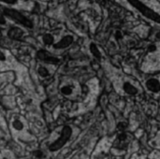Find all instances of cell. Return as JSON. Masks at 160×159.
<instances>
[{
	"label": "cell",
	"instance_id": "6da1fadb",
	"mask_svg": "<svg viewBox=\"0 0 160 159\" xmlns=\"http://www.w3.org/2000/svg\"><path fill=\"white\" fill-rule=\"evenodd\" d=\"M3 12H4L5 15H7L11 19L16 21L17 23H19L20 24H22V25H23L27 28H33V26H34V24H33V23H32L31 20H29L27 17H25L23 14H22L20 11H18L14 9L4 8Z\"/></svg>",
	"mask_w": 160,
	"mask_h": 159
},
{
	"label": "cell",
	"instance_id": "7a4b0ae2",
	"mask_svg": "<svg viewBox=\"0 0 160 159\" xmlns=\"http://www.w3.org/2000/svg\"><path fill=\"white\" fill-rule=\"evenodd\" d=\"M71 133H72V130L69 126H65L64 128L62 129L61 131V135L60 137L53 142L52 143L50 146H49V150L51 152H56L58 151L59 149H61L64 145L67 143V141L69 140L70 136H71Z\"/></svg>",
	"mask_w": 160,
	"mask_h": 159
},
{
	"label": "cell",
	"instance_id": "3957f363",
	"mask_svg": "<svg viewBox=\"0 0 160 159\" xmlns=\"http://www.w3.org/2000/svg\"><path fill=\"white\" fill-rule=\"evenodd\" d=\"M37 57L40 61H43L48 64H57L59 62L58 58L53 56L50 52H48L47 51H44V50H39L37 52Z\"/></svg>",
	"mask_w": 160,
	"mask_h": 159
},
{
	"label": "cell",
	"instance_id": "277c9868",
	"mask_svg": "<svg viewBox=\"0 0 160 159\" xmlns=\"http://www.w3.org/2000/svg\"><path fill=\"white\" fill-rule=\"evenodd\" d=\"M24 32L17 26L11 27L9 31H8V37L12 40H22V39L23 38Z\"/></svg>",
	"mask_w": 160,
	"mask_h": 159
},
{
	"label": "cell",
	"instance_id": "5b68a950",
	"mask_svg": "<svg viewBox=\"0 0 160 159\" xmlns=\"http://www.w3.org/2000/svg\"><path fill=\"white\" fill-rule=\"evenodd\" d=\"M73 41V37L72 36H65L64 38H62L57 43L53 44V47L55 49H64V48H67L69 47Z\"/></svg>",
	"mask_w": 160,
	"mask_h": 159
},
{
	"label": "cell",
	"instance_id": "8992f818",
	"mask_svg": "<svg viewBox=\"0 0 160 159\" xmlns=\"http://www.w3.org/2000/svg\"><path fill=\"white\" fill-rule=\"evenodd\" d=\"M127 144H128V141H127V136H126V134L125 133H121L118 136V139H117V141H116L115 146L118 147L119 149H123V148L126 147Z\"/></svg>",
	"mask_w": 160,
	"mask_h": 159
},
{
	"label": "cell",
	"instance_id": "52a82bcc",
	"mask_svg": "<svg viewBox=\"0 0 160 159\" xmlns=\"http://www.w3.org/2000/svg\"><path fill=\"white\" fill-rule=\"evenodd\" d=\"M60 91L64 95H66V97H69V95H71L72 93H73V88L70 85H64V86L61 87Z\"/></svg>",
	"mask_w": 160,
	"mask_h": 159
},
{
	"label": "cell",
	"instance_id": "ba28073f",
	"mask_svg": "<svg viewBox=\"0 0 160 159\" xmlns=\"http://www.w3.org/2000/svg\"><path fill=\"white\" fill-rule=\"evenodd\" d=\"M42 41L46 45H52L53 43V41H54V38L51 34H44L42 36Z\"/></svg>",
	"mask_w": 160,
	"mask_h": 159
},
{
	"label": "cell",
	"instance_id": "9c48e42d",
	"mask_svg": "<svg viewBox=\"0 0 160 159\" xmlns=\"http://www.w3.org/2000/svg\"><path fill=\"white\" fill-rule=\"evenodd\" d=\"M38 73H39V75H40V77H42V78H46V77H48V76L50 75L49 70H48L44 66H41V65H40L39 68H38Z\"/></svg>",
	"mask_w": 160,
	"mask_h": 159
},
{
	"label": "cell",
	"instance_id": "30bf717a",
	"mask_svg": "<svg viewBox=\"0 0 160 159\" xmlns=\"http://www.w3.org/2000/svg\"><path fill=\"white\" fill-rule=\"evenodd\" d=\"M12 126H13L14 129H16V130H18V131H20V130H22V129L23 128V123H22L20 120H18V119H15V120L12 122Z\"/></svg>",
	"mask_w": 160,
	"mask_h": 159
},
{
	"label": "cell",
	"instance_id": "8fae6325",
	"mask_svg": "<svg viewBox=\"0 0 160 159\" xmlns=\"http://www.w3.org/2000/svg\"><path fill=\"white\" fill-rule=\"evenodd\" d=\"M0 2L8 4V5H14L17 3V0H0Z\"/></svg>",
	"mask_w": 160,
	"mask_h": 159
},
{
	"label": "cell",
	"instance_id": "7c38bea8",
	"mask_svg": "<svg viewBox=\"0 0 160 159\" xmlns=\"http://www.w3.org/2000/svg\"><path fill=\"white\" fill-rule=\"evenodd\" d=\"M0 24H2V25L6 24V19L1 13H0Z\"/></svg>",
	"mask_w": 160,
	"mask_h": 159
},
{
	"label": "cell",
	"instance_id": "4fadbf2b",
	"mask_svg": "<svg viewBox=\"0 0 160 159\" xmlns=\"http://www.w3.org/2000/svg\"><path fill=\"white\" fill-rule=\"evenodd\" d=\"M6 60V55L5 53L2 52V51H0V61H5Z\"/></svg>",
	"mask_w": 160,
	"mask_h": 159
}]
</instances>
